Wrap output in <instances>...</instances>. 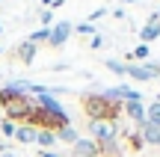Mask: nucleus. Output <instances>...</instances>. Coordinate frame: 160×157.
Wrapping results in <instances>:
<instances>
[{
    "instance_id": "9b49d317",
    "label": "nucleus",
    "mask_w": 160,
    "mask_h": 157,
    "mask_svg": "<svg viewBox=\"0 0 160 157\" xmlns=\"http://www.w3.org/2000/svg\"><path fill=\"white\" fill-rule=\"evenodd\" d=\"M148 59V45H137L133 51H128V62L125 65H131V62H145Z\"/></svg>"
},
{
    "instance_id": "412c9836",
    "label": "nucleus",
    "mask_w": 160,
    "mask_h": 157,
    "mask_svg": "<svg viewBox=\"0 0 160 157\" xmlns=\"http://www.w3.org/2000/svg\"><path fill=\"white\" fill-rule=\"evenodd\" d=\"M51 21H53V12L51 9H42V27H51Z\"/></svg>"
},
{
    "instance_id": "a878e982",
    "label": "nucleus",
    "mask_w": 160,
    "mask_h": 157,
    "mask_svg": "<svg viewBox=\"0 0 160 157\" xmlns=\"http://www.w3.org/2000/svg\"><path fill=\"white\" fill-rule=\"evenodd\" d=\"M0 154H3V157H15V154H12V151H9V148H6V151H0Z\"/></svg>"
},
{
    "instance_id": "f8f14e48",
    "label": "nucleus",
    "mask_w": 160,
    "mask_h": 157,
    "mask_svg": "<svg viewBox=\"0 0 160 157\" xmlns=\"http://www.w3.org/2000/svg\"><path fill=\"white\" fill-rule=\"evenodd\" d=\"M57 140H59V142H68V145H74V142L80 140V134H77V128H74V125H68V128L57 130Z\"/></svg>"
},
{
    "instance_id": "7ed1b4c3",
    "label": "nucleus",
    "mask_w": 160,
    "mask_h": 157,
    "mask_svg": "<svg viewBox=\"0 0 160 157\" xmlns=\"http://www.w3.org/2000/svg\"><path fill=\"white\" fill-rule=\"evenodd\" d=\"M89 134L95 142H113L119 140V122H89Z\"/></svg>"
},
{
    "instance_id": "ddd939ff",
    "label": "nucleus",
    "mask_w": 160,
    "mask_h": 157,
    "mask_svg": "<svg viewBox=\"0 0 160 157\" xmlns=\"http://www.w3.org/2000/svg\"><path fill=\"white\" fill-rule=\"evenodd\" d=\"M145 122L151 125V128H160V101H151L148 110H145Z\"/></svg>"
},
{
    "instance_id": "f257e3e1",
    "label": "nucleus",
    "mask_w": 160,
    "mask_h": 157,
    "mask_svg": "<svg viewBox=\"0 0 160 157\" xmlns=\"http://www.w3.org/2000/svg\"><path fill=\"white\" fill-rule=\"evenodd\" d=\"M0 110H3V119H9V122H21V125H27V119H30V113L36 110V98L33 95H18V92H12L9 86H3L0 89Z\"/></svg>"
},
{
    "instance_id": "6ab92c4d",
    "label": "nucleus",
    "mask_w": 160,
    "mask_h": 157,
    "mask_svg": "<svg viewBox=\"0 0 160 157\" xmlns=\"http://www.w3.org/2000/svg\"><path fill=\"white\" fill-rule=\"evenodd\" d=\"M15 128H18L15 122H9V119H0V134H3V136H15Z\"/></svg>"
},
{
    "instance_id": "4468645a",
    "label": "nucleus",
    "mask_w": 160,
    "mask_h": 157,
    "mask_svg": "<svg viewBox=\"0 0 160 157\" xmlns=\"http://www.w3.org/2000/svg\"><path fill=\"white\" fill-rule=\"evenodd\" d=\"M101 145V157H119L122 154V142L113 140V142H98Z\"/></svg>"
},
{
    "instance_id": "1a4fd4ad",
    "label": "nucleus",
    "mask_w": 160,
    "mask_h": 157,
    "mask_svg": "<svg viewBox=\"0 0 160 157\" xmlns=\"http://www.w3.org/2000/svg\"><path fill=\"white\" fill-rule=\"evenodd\" d=\"M15 140L21 142V145H36V128H30V125H18V128H15Z\"/></svg>"
},
{
    "instance_id": "aec40b11",
    "label": "nucleus",
    "mask_w": 160,
    "mask_h": 157,
    "mask_svg": "<svg viewBox=\"0 0 160 157\" xmlns=\"http://www.w3.org/2000/svg\"><path fill=\"white\" fill-rule=\"evenodd\" d=\"M142 145H145V142H142V136H139V134H131V136H128V148H133V151H139Z\"/></svg>"
},
{
    "instance_id": "6e6552de",
    "label": "nucleus",
    "mask_w": 160,
    "mask_h": 157,
    "mask_svg": "<svg viewBox=\"0 0 160 157\" xmlns=\"http://www.w3.org/2000/svg\"><path fill=\"white\" fill-rule=\"evenodd\" d=\"M36 51H39V47H36L30 39H24L21 45H18V59H21V65H30V62H33V59H36Z\"/></svg>"
},
{
    "instance_id": "0eeeda50",
    "label": "nucleus",
    "mask_w": 160,
    "mask_h": 157,
    "mask_svg": "<svg viewBox=\"0 0 160 157\" xmlns=\"http://www.w3.org/2000/svg\"><path fill=\"white\" fill-rule=\"evenodd\" d=\"M128 77H133V80H139V83L154 80V74H151V71L145 68L142 62H131V65H128Z\"/></svg>"
},
{
    "instance_id": "9d476101",
    "label": "nucleus",
    "mask_w": 160,
    "mask_h": 157,
    "mask_svg": "<svg viewBox=\"0 0 160 157\" xmlns=\"http://www.w3.org/2000/svg\"><path fill=\"white\" fill-rule=\"evenodd\" d=\"M139 136H142L145 145H160V128H151V125H142V128L137 130Z\"/></svg>"
},
{
    "instance_id": "2eb2a0df",
    "label": "nucleus",
    "mask_w": 160,
    "mask_h": 157,
    "mask_svg": "<svg viewBox=\"0 0 160 157\" xmlns=\"http://www.w3.org/2000/svg\"><path fill=\"white\" fill-rule=\"evenodd\" d=\"M36 145H57V134L53 130H36Z\"/></svg>"
},
{
    "instance_id": "bb28decb",
    "label": "nucleus",
    "mask_w": 160,
    "mask_h": 157,
    "mask_svg": "<svg viewBox=\"0 0 160 157\" xmlns=\"http://www.w3.org/2000/svg\"><path fill=\"white\" fill-rule=\"evenodd\" d=\"M116 3H133V0H116Z\"/></svg>"
},
{
    "instance_id": "f3484780",
    "label": "nucleus",
    "mask_w": 160,
    "mask_h": 157,
    "mask_svg": "<svg viewBox=\"0 0 160 157\" xmlns=\"http://www.w3.org/2000/svg\"><path fill=\"white\" fill-rule=\"evenodd\" d=\"M71 27H74V33H80V36H89V39H92V36H98L95 33V24H89V21H83V24H71Z\"/></svg>"
},
{
    "instance_id": "423d86ee",
    "label": "nucleus",
    "mask_w": 160,
    "mask_h": 157,
    "mask_svg": "<svg viewBox=\"0 0 160 157\" xmlns=\"http://www.w3.org/2000/svg\"><path fill=\"white\" fill-rule=\"evenodd\" d=\"M154 39H160V21H148L145 27H139V45H148Z\"/></svg>"
},
{
    "instance_id": "5701e85b",
    "label": "nucleus",
    "mask_w": 160,
    "mask_h": 157,
    "mask_svg": "<svg viewBox=\"0 0 160 157\" xmlns=\"http://www.w3.org/2000/svg\"><path fill=\"white\" fill-rule=\"evenodd\" d=\"M101 45H104V39H101V36H92V42H89V47H92V51H98Z\"/></svg>"
},
{
    "instance_id": "a211bd4d",
    "label": "nucleus",
    "mask_w": 160,
    "mask_h": 157,
    "mask_svg": "<svg viewBox=\"0 0 160 157\" xmlns=\"http://www.w3.org/2000/svg\"><path fill=\"white\" fill-rule=\"evenodd\" d=\"M104 65H107V68L113 71V74H128V65L122 62V59H107Z\"/></svg>"
},
{
    "instance_id": "c85d7f7f",
    "label": "nucleus",
    "mask_w": 160,
    "mask_h": 157,
    "mask_svg": "<svg viewBox=\"0 0 160 157\" xmlns=\"http://www.w3.org/2000/svg\"><path fill=\"white\" fill-rule=\"evenodd\" d=\"M0 33H3V24H0Z\"/></svg>"
},
{
    "instance_id": "cd10ccee",
    "label": "nucleus",
    "mask_w": 160,
    "mask_h": 157,
    "mask_svg": "<svg viewBox=\"0 0 160 157\" xmlns=\"http://www.w3.org/2000/svg\"><path fill=\"white\" fill-rule=\"evenodd\" d=\"M154 18H157V21H160V9H157V12H154Z\"/></svg>"
},
{
    "instance_id": "393cba45",
    "label": "nucleus",
    "mask_w": 160,
    "mask_h": 157,
    "mask_svg": "<svg viewBox=\"0 0 160 157\" xmlns=\"http://www.w3.org/2000/svg\"><path fill=\"white\" fill-rule=\"evenodd\" d=\"M59 6H65V0H53V3H51V12H53V9H59Z\"/></svg>"
},
{
    "instance_id": "39448f33",
    "label": "nucleus",
    "mask_w": 160,
    "mask_h": 157,
    "mask_svg": "<svg viewBox=\"0 0 160 157\" xmlns=\"http://www.w3.org/2000/svg\"><path fill=\"white\" fill-rule=\"evenodd\" d=\"M71 151L77 157H101V145H98L95 140H83V136H80L74 145H71Z\"/></svg>"
},
{
    "instance_id": "b1692460",
    "label": "nucleus",
    "mask_w": 160,
    "mask_h": 157,
    "mask_svg": "<svg viewBox=\"0 0 160 157\" xmlns=\"http://www.w3.org/2000/svg\"><path fill=\"white\" fill-rule=\"evenodd\" d=\"M39 157H59V154L51 151V148H39Z\"/></svg>"
},
{
    "instance_id": "dca6fc26",
    "label": "nucleus",
    "mask_w": 160,
    "mask_h": 157,
    "mask_svg": "<svg viewBox=\"0 0 160 157\" xmlns=\"http://www.w3.org/2000/svg\"><path fill=\"white\" fill-rule=\"evenodd\" d=\"M48 39H51V27H39L36 33H30V42H33V45H39V42L48 45Z\"/></svg>"
},
{
    "instance_id": "f03ea898",
    "label": "nucleus",
    "mask_w": 160,
    "mask_h": 157,
    "mask_svg": "<svg viewBox=\"0 0 160 157\" xmlns=\"http://www.w3.org/2000/svg\"><path fill=\"white\" fill-rule=\"evenodd\" d=\"M80 107H83L89 122H116L122 116V110H125V104H113L104 95H92V92L80 95Z\"/></svg>"
},
{
    "instance_id": "4be33fe9",
    "label": "nucleus",
    "mask_w": 160,
    "mask_h": 157,
    "mask_svg": "<svg viewBox=\"0 0 160 157\" xmlns=\"http://www.w3.org/2000/svg\"><path fill=\"white\" fill-rule=\"evenodd\" d=\"M104 15H107V9H95V12H92V15H89V24H95L98 18H104Z\"/></svg>"
},
{
    "instance_id": "20e7f679",
    "label": "nucleus",
    "mask_w": 160,
    "mask_h": 157,
    "mask_svg": "<svg viewBox=\"0 0 160 157\" xmlns=\"http://www.w3.org/2000/svg\"><path fill=\"white\" fill-rule=\"evenodd\" d=\"M74 33V27H71L68 21H59V24H53L51 27V39H48V45L51 47H62L65 42H68V36Z\"/></svg>"
}]
</instances>
